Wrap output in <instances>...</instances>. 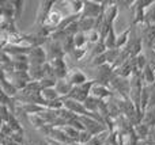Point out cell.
<instances>
[{
  "instance_id": "6da1fadb",
  "label": "cell",
  "mask_w": 155,
  "mask_h": 145,
  "mask_svg": "<svg viewBox=\"0 0 155 145\" xmlns=\"http://www.w3.org/2000/svg\"><path fill=\"white\" fill-rule=\"evenodd\" d=\"M53 5H54V2H40L35 23L40 24V26H44L49 16V14H51V11L53 10Z\"/></svg>"
},
{
  "instance_id": "7a4b0ae2",
  "label": "cell",
  "mask_w": 155,
  "mask_h": 145,
  "mask_svg": "<svg viewBox=\"0 0 155 145\" xmlns=\"http://www.w3.org/2000/svg\"><path fill=\"white\" fill-rule=\"evenodd\" d=\"M46 60V52L44 50L41 46L38 48H33L29 53V62L30 67H41V65H45Z\"/></svg>"
},
{
  "instance_id": "3957f363",
  "label": "cell",
  "mask_w": 155,
  "mask_h": 145,
  "mask_svg": "<svg viewBox=\"0 0 155 145\" xmlns=\"http://www.w3.org/2000/svg\"><path fill=\"white\" fill-rule=\"evenodd\" d=\"M51 65L54 71V76H56L57 80H63V79H67L68 76V71H67V65L65 61L63 58H56L53 61H51Z\"/></svg>"
},
{
  "instance_id": "277c9868",
  "label": "cell",
  "mask_w": 155,
  "mask_h": 145,
  "mask_svg": "<svg viewBox=\"0 0 155 145\" xmlns=\"http://www.w3.org/2000/svg\"><path fill=\"white\" fill-rule=\"evenodd\" d=\"M91 96L97 98V99H99V100H105V99H107V98H112L113 94L109 90V87L95 83L93 86V88H91Z\"/></svg>"
},
{
  "instance_id": "5b68a950",
  "label": "cell",
  "mask_w": 155,
  "mask_h": 145,
  "mask_svg": "<svg viewBox=\"0 0 155 145\" xmlns=\"http://www.w3.org/2000/svg\"><path fill=\"white\" fill-rule=\"evenodd\" d=\"M67 80L72 84L74 87H78V86H82V84L87 83V76L82 72V71L76 69V71H71L68 72V76H67Z\"/></svg>"
},
{
  "instance_id": "8992f818",
  "label": "cell",
  "mask_w": 155,
  "mask_h": 145,
  "mask_svg": "<svg viewBox=\"0 0 155 145\" xmlns=\"http://www.w3.org/2000/svg\"><path fill=\"white\" fill-rule=\"evenodd\" d=\"M54 90H56L57 94H59L61 98H63V96L67 98L68 95L72 92L74 86L67 80V79H63V80H57L56 86H54Z\"/></svg>"
},
{
  "instance_id": "52a82bcc",
  "label": "cell",
  "mask_w": 155,
  "mask_h": 145,
  "mask_svg": "<svg viewBox=\"0 0 155 145\" xmlns=\"http://www.w3.org/2000/svg\"><path fill=\"white\" fill-rule=\"evenodd\" d=\"M41 96L45 102H53V100H57V99H61L57 91L54 88H46V90H42L41 91Z\"/></svg>"
},
{
  "instance_id": "ba28073f",
  "label": "cell",
  "mask_w": 155,
  "mask_h": 145,
  "mask_svg": "<svg viewBox=\"0 0 155 145\" xmlns=\"http://www.w3.org/2000/svg\"><path fill=\"white\" fill-rule=\"evenodd\" d=\"M134 132H135V134H136L137 138L146 140V138H147V136L150 134V128H148L147 125H144V124L142 122V124H139V125H135Z\"/></svg>"
},
{
  "instance_id": "9c48e42d",
  "label": "cell",
  "mask_w": 155,
  "mask_h": 145,
  "mask_svg": "<svg viewBox=\"0 0 155 145\" xmlns=\"http://www.w3.org/2000/svg\"><path fill=\"white\" fill-rule=\"evenodd\" d=\"M129 33H131V27L129 29H127L123 33V34H120L117 37V43H116V49H120V48H125L127 45H128L129 42Z\"/></svg>"
},
{
  "instance_id": "30bf717a",
  "label": "cell",
  "mask_w": 155,
  "mask_h": 145,
  "mask_svg": "<svg viewBox=\"0 0 155 145\" xmlns=\"http://www.w3.org/2000/svg\"><path fill=\"white\" fill-rule=\"evenodd\" d=\"M107 130L106 132H104V133H99V134H97V136H93V138H91L90 141H88L86 145H104L105 144V141H106V134H107Z\"/></svg>"
},
{
  "instance_id": "8fae6325",
  "label": "cell",
  "mask_w": 155,
  "mask_h": 145,
  "mask_svg": "<svg viewBox=\"0 0 155 145\" xmlns=\"http://www.w3.org/2000/svg\"><path fill=\"white\" fill-rule=\"evenodd\" d=\"M143 124L150 126H155V109H148V111L146 113V115L143 117Z\"/></svg>"
},
{
  "instance_id": "7c38bea8",
  "label": "cell",
  "mask_w": 155,
  "mask_h": 145,
  "mask_svg": "<svg viewBox=\"0 0 155 145\" xmlns=\"http://www.w3.org/2000/svg\"><path fill=\"white\" fill-rule=\"evenodd\" d=\"M61 129L64 130V133L71 138V140L74 141V143H75V141H78V138H79V134H80V132H79L78 129H75V128H72V126H70V125H67V126L61 128Z\"/></svg>"
},
{
  "instance_id": "4fadbf2b",
  "label": "cell",
  "mask_w": 155,
  "mask_h": 145,
  "mask_svg": "<svg viewBox=\"0 0 155 145\" xmlns=\"http://www.w3.org/2000/svg\"><path fill=\"white\" fill-rule=\"evenodd\" d=\"M146 23H147V26L155 24V3L146 11Z\"/></svg>"
},
{
  "instance_id": "5bb4252c",
  "label": "cell",
  "mask_w": 155,
  "mask_h": 145,
  "mask_svg": "<svg viewBox=\"0 0 155 145\" xmlns=\"http://www.w3.org/2000/svg\"><path fill=\"white\" fill-rule=\"evenodd\" d=\"M23 2H12L14 5V19L18 20L21 18V14H22V8H23Z\"/></svg>"
},
{
  "instance_id": "9a60e30c",
  "label": "cell",
  "mask_w": 155,
  "mask_h": 145,
  "mask_svg": "<svg viewBox=\"0 0 155 145\" xmlns=\"http://www.w3.org/2000/svg\"><path fill=\"white\" fill-rule=\"evenodd\" d=\"M137 145H155L150 138H146V140H139V144Z\"/></svg>"
},
{
  "instance_id": "2e32d148",
  "label": "cell",
  "mask_w": 155,
  "mask_h": 145,
  "mask_svg": "<svg viewBox=\"0 0 155 145\" xmlns=\"http://www.w3.org/2000/svg\"><path fill=\"white\" fill-rule=\"evenodd\" d=\"M70 145H82V144H79V143H72V144H70Z\"/></svg>"
},
{
  "instance_id": "e0dca14e",
  "label": "cell",
  "mask_w": 155,
  "mask_h": 145,
  "mask_svg": "<svg viewBox=\"0 0 155 145\" xmlns=\"http://www.w3.org/2000/svg\"><path fill=\"white\" fill-rule=\"evenodd\" d=\"M154 50H155V45H154Z\"/></svg>"
}]
</instances>
